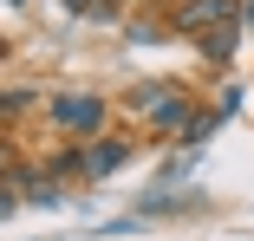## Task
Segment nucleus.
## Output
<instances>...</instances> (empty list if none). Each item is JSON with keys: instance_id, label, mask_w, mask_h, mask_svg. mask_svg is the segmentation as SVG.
Instances as JSON below:
<instances>
[{"instance_id": "6e6552de", "label": "nucleus", "mask_w": 254, "mask_h": 241, "mask_svg": "<svg viewBox=\"0 0 254 241\" xmlns=\"http://www.w3.org/2000/svg\"><path fill=\"white\" fill-rule=\"evenodd\" d=\"M20 111H33V91H26V85L0 91V118H20Z\"/></svg>"}, {"instance_id": "20e7f679", "label": "nucleus", "mask_w": 254, "mask_h": 241, "mask_svg": "<svg viewBox=\"0 0 254 241\" xmlns=\"http://www.w3.org/2000/svg\"><path fill=\"white\" fill-rule=\"evenodd\" d=\"M130 157H137V143H130L124 130H111V137H91V143H85V176H91V182H105V176H118Z\"/></svg>"}, {"instance_id": "1a4fd4ad", "label": "nucleus", "mask_w": 254, "mask_h": 241, "mask_svg": "<svg viewBox=\"0 0 254 241\" xmlns=\"http://www.w3.org/2000/svg\"><path fill=\"white\" fill-rule=\"evenodd\" d=\"M85 20H98V26H111V20H124V0H91V13Z\"/></svg>"}, {"instance_id": "f257e3e1", "label": "nucleus", "mask_w": 254, "mask_h": 241, "mask_svg": "<svg viewBox=\"0 0 254 241\" xmlns=\"http://www.w3.org/2000/svg\"><path fill=\"white\" fill-rule=\"evenodd\" d=\"M130 111H143V124H150V137H183V124L202 111L183 85H157V78H143V85H130Z\"/></svg>"}, {"instance_id": "423d86ee", "label": "nucleus", "mask_w": 254, "mask_h": 241, "mask_svg": "<svg viewBox=\"0 0 254 241\" xmlns=\"http://www.w3.org/2000/svg\"><path fill=\"white\" fill-rule=\"evenodd\" d=\"M39 170L59 176V182H78V176H85V143H59V150H46Z\"/></svg>"}, {"instance_id": "0eeeda50", "label": "nucleus", "mask_w": 254, "mask_h": 241, "mask_svg": "<svg viewBox=\"0 0 254 241\" xmlns=\"http://www.w3.org/2000/svg\"><path fill=\"white\" fill-rule=\"evenodd\" d=\"M235 33H241V26H215V33H202V39H195V53L209 59L215 72H222V65L235 59Z\"/></svg>"}, {"instance_id": "9d476101", "label": "nucleus", "mask_w": 254, "mask_h": 241, "mask_svg": "<svg viewBox=\"0 0 254 241\" xmlns=\"http://www.w3.org/2000/svg\"><path fill=\"white\" fill-rule=\"evenodd\" d=\"M20 202H26V196H20V182H0V222H7Z\"/></svg>"}, {"instance_id": "7ed1b4c3", "label": "nucleus", "mask_w": 254, "mask_h": 241, "mask_svg": "<svg viewBox=\"0 0 254 241\" xmlns=\"http://www.w3.org/2000/svg\"><path fill=\"white\" fill-rule=\"evenodd\" d=\"M241 13H248V0H176L163 20H170V33L202 39V33H215V26H241Z\"/></svg>"}, {"instance_id": "f03ea898", "label": "nucleus", "mask_w": 254, "mask_h": 241, "mask_svg": "<svg viewBox=\"0 0 254 241\" xmlns=\"http://www.w3.org/2000/svg\"><path fill=\"white\" fill-rule=\"evenodd\" d=\"M46 118H53V130H65V137H105L111 105L98 98V91H59V98H46Z\"/></svg>"}, {"instance_id": "39448f33", "label": "nucleus", "mask_w": 254, "mask_h": 241, "mask_svg": "<svg viewBox=\"0 0 254 241\" xmlns=\"http://www.w3.org/2000/svg\"><path fill=\"white\" fill-rule=\"evenodd\" d=\"M228 111H235V91H228L222 105H202V111H195V118L183 124V143H189V150H195V143H209V137H215V130L228 124Z\"/></svg>"}, {"instance_id": "9b49d317", "label": "nucleus", "mask_w": 254, "mask_h": 241, "mask_svg": "<svg viewBox=\"0 0 254 241\" xmlns=\"http://www.w3.org/2000/svg\"><path fill=\"white\" fill-rule=\"evenodd\" d=\"M59 7H65L72 20H85V13H91V0H59Z\"/></svg>"}, {"instance_id": "f8f14e48", "label": "nucleus", "mask_w": 254, "mask_h": 241, "mask_svg": "<svg viewBox=\"0 0 254 241\" xmlns=\"http://www.w3.org/2000/svg\"><path fill=\"white\" fill-rule=\"evenodd\" d=\"M241 20H248V26H254V0H248V13H241Z\"/></svg>"}]
</instances>
